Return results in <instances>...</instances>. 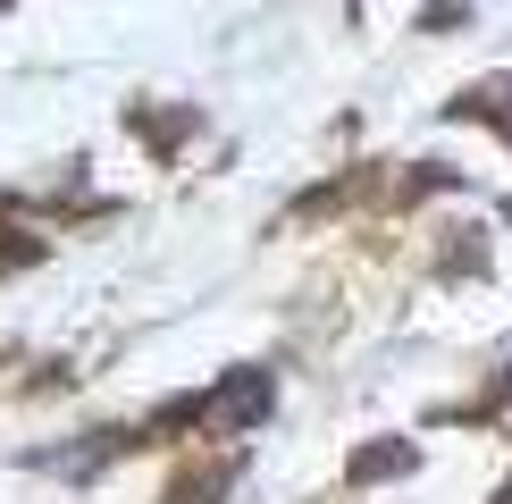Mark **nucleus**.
Returning a JSON list of instances; mask_svg holds the SVG:
<instances>
[{
	"instance_id": "1",
	"label": "nucleus",
	"mask_w": 512,
	"mask_h": 504,
	"mask_svg": "<svg viewBox=\"0 0 512 504\" xmlns=\"http://www.w3.org/2000/svg\"><path fill=\"white\" fill-rule=\"evenodd\" d=\"M252 412H269V378H261V370H244L236 387L210 404V420H219V429H236V420H252Z\"/></svg>"
}]
</instances>
